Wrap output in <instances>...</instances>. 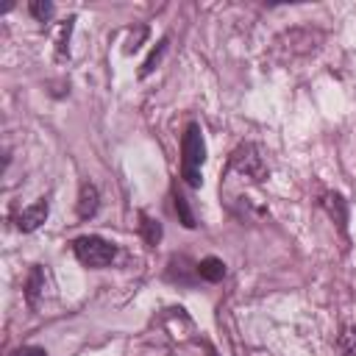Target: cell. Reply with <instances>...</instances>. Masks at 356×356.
Instances as JSON below:
<instances>
[{
    "label": "cell",
    "instance_id": "obj_1",
    "mask_svg": "<svg viewBox=\"0 0 356 356\" xmlns=\"http://www.w3.org/2000/svg\"><path fill=\"white\" fill-rule=\"evenodd\" d=\"M206 161V142H203V131L197 122H189L186 131H184V139H181V178L197 189L203 184V167Z\"/></svg>",
    "mask_w": 356,
    "mask_h": 356
},
{
    "label": "cell",
    "instance_id": "obj_2",
    "mask_svg": "<svg viewBox=\"0 0 356 356\" xmlns=\"http://www.w3.org/2000/svg\"><path fill=\"white\" fill-rule=\"evenodd\" d=\"M72 253L75 259L83 264V267H92V270H100V267H108L114 259H117V245L97 236V234H83V236H75L72 239Z\"/></svg>",
    "mask_w": 356,
    "mask_h": 356
},
{
    "label": "cell",
    "instance_id": "obj_3",
    "mask_svg": "<svg viewBox=\"0 0 356 356\" xmlns=\"http://www.w3.org/2000/svg\"><path fill=\"white\" fill-rule=\"evenodd\" d=\"M228 167H231V170H236V172H239V175H245V178H253V181H267V175H270V170H267V164H264V159H261L259 147H256V145H250V142L239 145V147L231 153Z\"/></svg>",
    "mask_w": 356,
    "mask_h": 356
},
{
    "label": "cell",
    "instance_id": "obj_4",
    "mask_svg": "<svg viewBox=\"0 0 356 356\" xmlns=\"http://www.w3.org/2000/svg\"><path fill=\"white\" fill-rule=\"evenodd\" d=\"M47 211H50L47 197H39V200H33L31 206H25V209L14 217V222H17V228H19L22 234H31V231H36V228L47 220Z\"/></svg>",
    "mask_w": 356,
    "mask_h": 356
},
{
    "label": "cell",
    "instance_id": "obj_5",
    "mask_svg": "<svg viewBox=\"0 0 356 356\" xmlns=\"http://www.w3.org/2000/svg\"><path fill=\"white\" fill-rule=\"evenodd\" d=\"M97 206H100V192L92 181H83L81 184V192H78V203H75V211L81 220H89L97 214Z\"/></svg>",
    "mask_w": 356,
    "mask_h": 356
},
{
    "label": "cell",
    "instance_id": "obj_6",
    "mask_svg": "<svg viewBox=\"0 0 356 356\" xmlns=\"http://www.w3.org/2000/svg\"><path fill=\"white\" fill-rule=\"evenodd\" d=\"M320 206L328 211V217L339 225V231L345 234V222H348V203H345V197L339 195V192H325L323 197H320Z\"/></svg>",
    "mask_w": 356,
    "mask_h": 356
},
{
    "label": "cell",
    "instance_id": "obj_7",
    "mask_svg": "<svg viewBox=\"0 0 356 356\" xmlns=\"http://www.w3.org/2000/svg\"><path fill=\"white\" fill-rule=\"evenodd\" d=\"M195 273H197V278H203L209 284H217V281L225 278V261L217 259V256H206L195 264Z\"/></svg>",
    "mask_w": 356,
    "mask_h": 356
},
{
    "label": "cell",
    "instance_id": "obj_8",
    "mask_svg": "<svg viewBox=\"0 0 356 356\" xmlns=\"http://www.w3.org/2000/svg\"><path fill=\"white\" fill-rule=\"evenodd\" d=\"M42 289H44V270H42V267H31L28 281H25V300H28L31 306H36Z\"/></svg>",
    "mask_w": 356,
    "mask_h": 356
},
{
    "label": "cell",
    "instance_id": "obj_9",
    "mask_svg": "<svg viewBox=\"0 0 356 356\" xmlns=\"http://www.w3.org/2000/svg\"><path fill=\"white\" fill-rule=\"evenodd\" d=\"M139 234H142V239L150 245V248H156L159 242H161V222L159 220H153V217H147L145 211L139 214Z\"/></svg>",
    "mask_w": 356,
    "mask_h": 356
},
{
    "label": "cell",
    "instance_id": "obj_10",
    "mask_svg": "<svg viewBox=\"0 0 356 356\" xmlns=\"http://www.w3.org/2000/svg\"><path fill=\"white\" fill-rule=\"evenodd\" d=\"M167 42H170V39L164 36V39H161V42H159V44H156V47L150 50V56L145 58V64H142V70H139V78H147V75H150V72H153V70L159 67V61H161V56L167 53Z\"/></svg>",
    "mask_w": 356,
    "mask_h": 356
},
{
    "label": "cell",
    "instance_id": "obj_11",
    "mask_svg": "<svg viewBox=\"0 0 356 356\" xmlns=\"http://www.w3.org/2000/svg\"><path fill=\"white\" fill-rule=\"evenodd\" d=\"M175 214H178V220L184 222V228H195L197 225V220H195V214H192V209H189V200L181 195V192H175Z\"/></svg>",
    "mask_w": 356,
    "mask_h": 356
},
{
    "label": "cell",
    "instance_id": "obj_12",
    "mask_svg": "<svg viewBox=\"0 0 356 356\" xmlns=\"http://www.w3.org/2000/svg\"><path fill=\"white\" fill-rule=\"evenodd\" d=\"M337 348H339L342 356H356V325H348V328L339 334Z\"/></svg>",
    "mask_w": 356,
    "mask_h": 356
},
{
    "label": "cell",
    "instance_id": "obj_13",
    "mask_svg": "<svg viewBox=\"0 0 356 356\" xmlns=\"http://www.w3.org/2000/svg\"><path fill=\"white\" fill-rule=\"evenodd\" d=\"M28 11H31L39 22H47V19L56 14V6L47 3V0H33V3H28Z\"/></svg>",
    "mask_w": 356,
    "mask_h": 356
},
{
    "label": "cell",
    "instance_id": "obj_14",
    "mask_svg": "<svg viewBox=\"0 0 356 356\" xmlns=\"http://www.w3.org/2000/svg\"><path fill=\"white\" fill-rule=\"evenodd\" d=\"M8 356H47V350L36 348V345H22V348H14Z\"/></svg>",
    "mask_w": 356,
    "mask_h": 356
}]
</instances>
